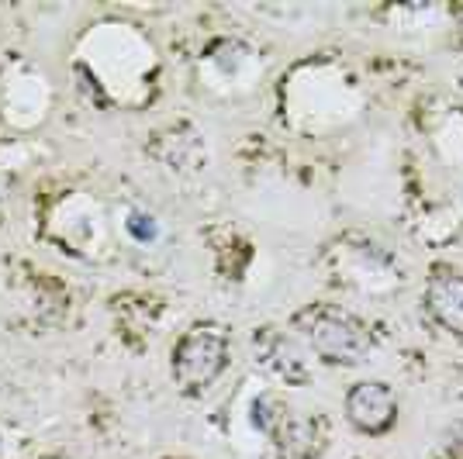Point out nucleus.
<instances>
[{"label":"nucleus","mask_w":463,"mask_h":459,"mask_svg":"<svg viewBox=\"0 0 463 459\" xmlns=\"http://www.w3.org/2000/svg\"><path fill=\"white\" fill-rule=\"evenodd\" d=\"M294 332L328 366H360L373 349V335L356 314L328 304H311L298 311Z\"/></svg>","instance_id":"obj_1"},{"label":"nucleus","mask_w":463,"mask_h":459,"mask_svg":"<svg viewBox=\"0 0 463 459\" xmlns=\"http://www.w3.org/2000/svg\"><path fill=\"white\" fill-rule=\"evenodd\" d=\"M229 366V332L214 322H197L174 349V383L180 394L201 398Z\"/></svg>","instance_id":"obj_2"},{"label":"nucleus","mask_w":463,"mask_h":459,"mask_svg":"<svg viewBox=\"0 0 463 459\" xmlns=\"http://www.w3.org/2000/svg\"><path fill=\"white\" fill-rule=\"evenodd\" d=\"M346 418L364 436H384L398 421V394L384 380H360L346 394Z\"/></svg>","instance_id":"obj_3"},{"label":"nucleus","mask_w":463,"mask_h":459,"mask_svg":"<svg viewBox=\"0 0 463 459\" xmlns=\"http://www.w3.org/2000/svg\"><path fill=\"white\" fill-rule=\"evenodd\" d=\"M425 311L436 325L463 339V273L436 267L425 284Z\"/></svg>","instance_id":"obj_4"},{"label":"nucleus","mask_w":463,"mask_h":459,"mask_svg":"<svg viewBox=\"0 0 463 459\" xmlns=\"http://www.w3.org/2000/svg\"><path fill=\"white\" fill-rule=\"evenodd\" d=\"M256 356H260V363L270 370L273 377H280L284 383L290 387H305L311 383V366H308V356H305V349L294 342L290 335H280V332H260L256 335Z\"/></svg>","instance_id":"obj_5"},{"label":"nucleus","mask_w":463,"mask_h":459,"mask_svg":"<svg viewBox=\"0 0 463 459\" xmlns=\"http://www.w3.org/2000/svg\"><path fill=\"white\" fill-rule=\"evenodd\" d=\"M326 439H328V428L326 421L318 418V415H294L288 425V432L280 436V449L288 453V456H298V459H315L322 456V449H326Z\"/></svg>","instance_id":"obj_6"},{"label":"nucleus","mask_w":463,"mask_h":459,"mask_svg":"<svg viewBox=\"0 0 463 459\" xmlns=\"http://www.w3.org/2000/svg\"><path fill=\"white\" fill-rule=\"evenodd\" d=\"M290 418H294V411H290L277 394H263V398L252 401V425H256L267 439L280 442V436L288 432Z\"/></svg>","instance_id":"obj_7"},{"label":"nucleus","mask_w":463,"mask_h":459,"mask_svg":"<svg viewBox=\"0 0 463 459\" xmlns=\"http://www.w3.org/2000/svg\"><path fill=\"white\" fill-rule=\"evenodd\" d=\"M128 231L136 235L138 242H149V239L156 235L153 218H146V214H132V221H128Z\"/></svg>","instance_id":"obj_8"},{"label":"nucleus","mask_w":463,"mask_h":459,"mask_svg":"<svg viewBox=\"0 0 463 459\" xmlns=\"http://www.w3.org/2000/svg\"><path fill=\"white\" fill-rule=\"evenodd\" d=\"M460 39H463V18H460Z\"/></svg>","instance_id":"obj_9"}]
</instances>
